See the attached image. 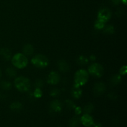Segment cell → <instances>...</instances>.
<instances>
[{"label":"cell","mask_w":127,"mask_h":127,"mask_svg":"<svg viewBox=\"0 0 127 127\" xmlns=\"http://www.w3.org/2000/svg\"><path fill=\"white\" fill-rule=\"evenodd\" d=\"M42 95V91L40 88H36L33 92V96L36 98L41 97Z\"/></svg>","instance_id":"obj_24"},{"label":"cell","mask_w":127,"mask_h":127,"mask_svg":"<svg viewBox=\"0 0 127 127\" xmlns=\"http://www.w3.org/2000/svg\"><path fill=\"white\" fill-rule=\"evenodd\" d=\"M65 104H66V105L67 107L69 109H73L76 107V105H75V104H74V102L70 100H66Z\"/></svg>","instance_id":"obj_25"},{"label":"cell","mask_w":127,"mask_h":127,"mask_svg":"<svg viewBox=\"0 0 127 127\" xmlns=\"http://www.w3.org/2000/svg\"><path fill=\"white\" fill-rule=\"evenodd\" d=\"M120 73L122 75H125L127 73V66H124L122 67L121 69L120 70Z\"/></svg>","instance_id":"obj_28"},{"label":"cell","mask_w":127,"mask_h":127,"mask_svg":"<svg viewBox=\"0 0 127 127\" xmlns=\"http://www.w3.org/2000/svg\"><path fill=\"white\" fill-rule=\"evenodd\" d=\"M105 91V86L103 83H99L95 84L94 87V93L96 95L104 94Z\"/></svg>","instance_id":"obj_9"},{"label":"cell","mask_w":127,"mask_h":127,"mask_svg":"<svg viewBox=\"0 0 127 127\" xmlns=\"http://www.w3.org/2000/svg\"><path fill=\"white\" fill-rule=\"evenodd\" d=\"M112 16L111 12L108 8L101 9L98 12V20L102 21L105 23L110 19Z\"/></svg>","instance_id":"obj_6"},{"label":"cell","mask_w":127,"mask_h":127,"mask_svg":"<svg viewBox=\"0 0 127 127\" xmlns=\"http://www.w3.org/2000/svg\"><path fill=\"white\" fill-rule=\"evenodd\" d=\"M80 121L83 124V125L85 127H90L92 124L94 123V120H93V117L89 114H84L83 115L81 118Z\"/></svg>","instance_id":"obj_8"},{"label":"cell","mask_w":127,"mask_h":127,"mask_svg":"<svg viewBox=\"0 0 127 127\" xmlns=\"http://www.w3.org/2000/svg\"><path fill=\"white\" fill-rule=\"evenodd\" d=\"M58 66L60 70L63 73H66V72L69 71V69H70L69 64L65 60H61L58 62Z\"/></svg>","instance_id":"obj_10"},{"label":"cell","mask_w":127,"mask_h":127,"mask_svg":"<svg viewBox=\"0 0 127 127\" xmlns=\"http://www.w3.org/2000/svg\"><path fill=\"white\" fill-rule=\"evenodd\" d=\"M60 94V91L57 89H53L51 91L50 95L52 96H57Z\"/></svg>","instance_id":"obj_27"},{"label":"cell","mask_w":127,"mask_h":127,"mask_svg":"<svg viewBox=\"0 0 127 127\" xmlns=\"http://www.w3.org/2000/svg\"><path fill=\"white\" fill-rule=\"evenodd\" d=\"M94 109V105L92 104H88L84 107V114H89Z\"/></svg>","instance_id":"obj_22"},{"label":"cell","mask_w":127,"mask_h":127,"mask_svg":"<svg viewBox=\"0 0 127 127\" xmlns=\"http://www.w3.org/2000/svg\"><path fill=\"white\" fill-rule=\"evenodd\" d=\"M114 4H119L120 2H121V0H110Z\"/></svg>","instance_id":"obj_31"},{"label":"cell","mask_w":127,"mask_h":127,"mask_svg":"<svg viewBox=\"0 0 127 127\" xmlns=\"http://www.w3.org/2000/svg\"><path fill=\"white\" fill-rule=\"evenodd\" d=\"M74 109H75V112L76 113V114H78V115H79V114H80L81 113L82 110L79 107H75Z\"/></svg>","instance_id":"obj_30"},{"label":"cell","mask_w":127,"mask_h":127,"mask_svg":"<svg viewBox=\"0 0 127 127\" xmlns=\"http://www.w3.org/2000/svg\"><path fill=\"white\" fill-rule=\"evenodd\" d=\"M121 1L124 4H127V0H121Z\"/></svg>","instance_id":"obj_32"},{"label":"cell","mask_w":127,"mask_h":127,"mask_svg":"<svg viewBox=\"0 0 127 127\" xmlns=\"http://www.w3.org/2000/svg\"><path fill=\"white\" fill-rule=\"evenodd\" d=\"M94 27L97 29H102L105 27V23L103 22L102 21H100V20H97V21H95Z\"/></svg>","instance_id":"obj_23"},{"label":"cell","mask_w":127,"mask_h":127,"mask_svg":"<svg viewBox=\"0 0 127 127\" xmlns=\"http://www.w3.org/2000/svg\"><path fill=\"white\" fill-rule=\"evenodd\" d=\"M0 56L5 60H9L11 58V52L7 48H2L0 50Z\"/></svg>","instance_id":"obj_12"},{"label":"cell","mask_w":127,"mask_h":127,"mask_svg":"<svg viewBox=\"0 0 127 127\" xmlns=\"http://www.w3.org/2000/svg\"><path fill=\"white\" fill-rule=\"evenodd\" d=\"M104 32L106 34H113L115 32V29H114V26H112V25H108V26L104 27Z\"/></svg>","instance_id":"obj_18"},{"label":"cell","mask_w":127,"mask_h":127,"mask_svg":"<svg viewBox=\"0 0 127 127\" xmlns=\"http://www.w3.org/2000/svg\"><path fill=\"white\" fill-rule=\"evenodd\" d=\"M60 80V74L57 72L52 71L48 74V78H47V83L50 84L55 85L59 83Z\"/></svg>","instance_id":"obj_7"},{"label":"cell","mask_w":127,"mask_h":127,"mask_svg":"<svg viewBox=\"0 0 127 127\" xmlns=\"http://www.w3.org/2000/svg\"><path fill=\"white\" fill-rule=\"evenodd\" d=\"M89 78V74L88 71L84 69H79L74 75V86L80 87L85 84L88 81Z\"/></svg>","instance_id":"obj_3"},{"label":"cell","mask_w":127,"mask_h":127,"mask_svg":"<svg viewBox=\"0 0 127 127\" xmlns=\"http://www.w3.org/2000/svg\"><path fill=\"white\" fill-rule=\"evenodd\" d=\"M0 86L4 90H9L11 87H12V84L10 82L3 81H1V83H0Z\"/></svg>","instance_id":"obj_19"},{"label":"cell","mask_w":127,"mask_h":127,"mask_svg":"<svg viewBox=\"0 0 127 127\" xmlns=\"http://www.w3.org/2000/svg\"><path fill=\"white\" fill-rule=\"evenodd\" d=\"M32 64L38 68H44L49 64V60L48 58L45 55L38 54L34 56L31 60Z\"/></svg>","instance_id":"obj_4"},{"label":"cell","mask_w":127,"mask_h":127,"mask_svg":"<svg viewBox=\"0 0 127 127\" xmlns=\"http://www.w3.org/2000/svg\"><path fill=\"white\" fill-rule=\"evenodd\" d=\"M12 63L16 68H24L28 64V60L23 53H17L12 58Z\"/></svg>","instance_id":"obj_1"},{"label":"cell","mask_w":127,"mask_h":127,"mask_svg":"<svg viewBox=\"0 0 127 127\" xmlns=\"http://www.w3.org/2000/svg\"><path fill=\"white\" fill-rule=\"evenodd\" d=\"M11 110L14 112H19L22 109V105L19 102H14L10 106Z\"/></svg>","instance_id":"obj_15"},{"label":"cell","mask_w":127,"mask_h":127,"mask_svg":"<svg viewBox=\"0 0 127 127\" xmlns=\"http://www.w3.org/2000/svg\"><path fill=\"white\" fill-rule=\"evenodd\" d=\"M80 122V120L78 117L72 118L69 121V127H79Z\"/></svg>","instance_id":"obj_16"},{"label":"cell","mask_w":127,"mask_h":127,"mask_svg":"<svg viewBox=\"0 0 127 127\" xmlns=\"http://www.w3.org/2000/svg\"><path fill=\"white\" fill-rule=\"evenodd\" d=\"M88 63V59L84 56H80L78 59V63L79 65H86Z\"/></svg>","instance_id":"obj_21"},{"label":"cell","mask_w":127,"mask_h":127,"mask_svg":"<svg viewBox=\"0 0 127 127\" xmlns=\"http://www.w3.org/2000/svg\"><path fill=\"white\" fill-rule=\"evenodd\" d=\"M23 54L26 56H31L32 55L34 52V48L33 47L31 44H27L23 47Z\"/></svg>","instance_id":"obj_13"},{"label":"cell","mask_w":127,"mask_h":127,"mask_svg":"<svg viewBox=\"0 0 127 127\" xmlns=\"http://www.w3.org/2000/svg\"><path fill=\"white\" fill-rule=\"evenodd\" d=\"M6 74L9 78H14L17 74V72H16V69L14 68H12V67H9L6 69Z\"/></svg>","instance_id":"obj_17"},{"label":"cell","mask_w":127,"mask_h":127,"mask_svg":"<svg viewBox=\"0 0 127 127\" xmlns=\"http://www.w3.org/2000/svg\"><path fill=\"white\" fill-rule=\"evenodd\" d=\"M88 71L91 75L97 78H100L104 74V68L99 63H94L88 68Z\"/></svg>","instance_id":"obj_5"},{"label":"cell","mask_w":127,"mask_h":127,"mask_svg":"<svg viewBox=\"0 0 127 127\" xmlns=\"http://www.w3.org/2000/svg\"><path fill=\"white\" fill-rule=\"evenodd\" d=\"M1 69H0V78H1Z\"/></svg>","instance_id":"obj_33"},{"label":"cell","mask_w":127,"mask_h":127,"mask_svg":"<svg viewBox=\"0 0 127 127\" xmlns=\"http://www.w3.org/2000/svg\"><path fill=\"white\" fill-rule=\"evenodd\" d=\"M110 82L114 85H117L121 82V76L120 75H114L110 79Z\"/></svg>","instance_id":"obj_20"},{"label":"cell","mask_w":127,"mask_h":127,"mask_svg":"<svg viewBox=\"0 0 127 127\" xmlns=\"http://www.w3.org/2000/svg\"><path fill=\"white\" fill-rule=\"evenodd\" d=\"M15 87L20 91H27L31 88V82L28 78L19 76L14 81Z\"/></svg>","instance_id":"obj_2"},{"label":"cell","mask_w":127,"mask_h":127,"mask_svg":"<svg viewBox=\"0 0 127 127\" xmlns=\"http://www.w3.org/2000/svg\"><path fill=\"white\" fill-rule=\"evenodd\" d=\"M43 82L42 79H37L35 83V86L36 88H40L43 86Z\"/></svg>","instance_id":"obj_26"},{"label":"cell","mask_w":127,"mask_h":127,"mask_svg":"<svg viewBox=\"0 0 127 127\" xmlns=\"http://www.w3.org/2000/svg\"><path fill=\"white\" fill-rule=\"evenodd\" d=\"M82 94V91L81 89L79 88V86H74V88L72 89L71 91V95L75 99H79Z\"/></svg>","instance_id":"obj_14"},{"label":"cell","mask_w":127,"mask_h":127,"mask_svg":"<svg viewBox=\"0 0 127 127\" xmlns=\"http://www.w3.org/2000/svg\"><path fill=\"white\" fill-rule=\"evenodd\" d=\"M102 127L101 125H100V124H99V123H93V124H92L91 125L90 127Z\"/></svg>","instance_id":"obj_29"},{"label":"cell","mask_w":127,"mask_h":127,"mask_svg":"<svg viewBox=\"0 0 127 127\" xmlns=\"http://www.w3.org/2000/svg\"><path fill=\"white\" fill-rule=\"evenodd\" d=\"M62 108V103L58 100H55L52 101L50 104V109L55 112H59L61 111Z\"/></svg>","instance_id":"obj_11"}]
</instances>
